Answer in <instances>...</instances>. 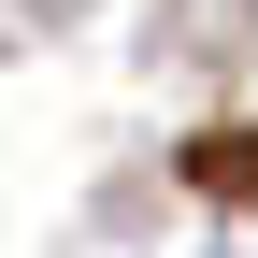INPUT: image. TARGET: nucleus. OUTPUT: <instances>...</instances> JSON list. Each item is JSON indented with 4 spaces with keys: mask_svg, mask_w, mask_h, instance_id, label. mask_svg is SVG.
Segmentation results:
<instances>
[]
</instances>
